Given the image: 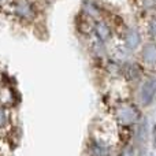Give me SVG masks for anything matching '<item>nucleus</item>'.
I'll return each instance as SVG.
<instances>
[{
	"mask_svg": "<svg viewBox=\"0 0 156 156\" xmlns=\"http://www.w3.org/2000/svg\"><path fill=\"white\" fill-rule=\"evenodd\" d=\"M8 8L11 15L22 23H30L37 18V7L33 0H11Z\"/></svg>",
	"mask_w": 156,
	"mask_h": 156,
	"instance_id": "nucleus-1",
	"label": "nucleus"
},
{
	"mask_svg": "<svg viewBox=\"0 0 156 156\" xmlns=\"http://www.w3.org/2000/svg\"><path fill=\"white\" fill-rule=\"evenodd\" d=\"M140 116L137 107L130 103H123V104H119L115 110V118L123 126L127 125H133Z\"/></svg>",
	"mask_w": 156,
	"mask_h": 156,
	"instance_id": "nucleus-2",
	"label": "nucleus"
},
{
	"mask_svg": "<svg viewBox=\"0 0 156 156\" xmlns=\"http://www.w3.org/2000/svg\"><path fill=\"white\" fill-rule=\"evenodd\" d=\"M156 94V80H148L141 88V101L144 105L151 104Z\"/></svg>",
	"mask_w": 156,
	"mask_h": 156,
	"instance_id": "nucleus-3",
	"label": "nucleus"
},
{
	"mask_svg": "<svg viewBox=\"0 0 156 156\" xmlns=\"http://www.w3.org/2000/svg\"><path fill=\"white\" fill-rule=\"evenodd\" d=\"M141 59L147 65H156V44L149 43L144 45L143 51H141Z\"/></svg>",
	"mask_w": 156,
	"mask_h": 156,
	"instance_id": "nucleus-4",
	"label": "nucleus"
},
{
	"mask_svg": "<svg viewBox=\"0 0 156 156\" xmlns=\"http://www.w3.org/2000/svg\"><path fill=\"white\" fill-rule=\"evenodd\" d=\"M94 33H96L97 38L100 41H107L111 37V29L105 22L103 21H97L94 23Z\"/></svg>",
	"mask_w": 156,
	"mask_h": 156,
	"instance_id": "nucleus-5",
	"label": "nucleus"
},
{
	"mask_svg": "<svg viewBox=\"0 0 156 156\" xmlns=\"http://www.w3.org/2000/svg\"><path fill=\"white\" fill-rule=\"evenodd\" d=\"M14 99H15L14 93L8 86H5V85L0 86V104L8 107V105H11L14 103Z\"/></svg>",
	"mask_w": 156,
	"mask_h": 156,
	"instance_id": "nucleus-6",
	"label": "nucleus"
},
{
	"mask_svg": "<svg viewBox=\"0 0 156 156\" xmlns=\"http://www.w3.org/2000/svg\"><path fill=\"white\" fill-rule=\"evenodd\" d=\"M140 44V33L136 29H129L126 33V45L130 49L137 48V45Z\"/></svg>",
	"mask_w": 156,
	"mask_h": 156,
	"instance_id": "nucleus-7",
	"label": "nucleus"
},
{
	"mask_svg": "<svg viewBox=\"0 0 156 156\" xmlns=\"http://www.w3.org/2000/svg\"><path fill=\"white\" fill-rule=\"evenodd\" d=\"M11 123V115L10 111H8V107L0 104V132L2 130H5Z\"/></svg>",
	"mask_w": 156,
	"mask_h": 156,
	"instance_id": "nucleus-8",
	"label": "nucleus"
},
{
	"mask_svg": "<svg viewBox=\"0 0 156 156\" xmlns=\"http://www.w3.org/2000/svg\"><path fill=\"white\" fill-rule=\"evenodd\" d=\"M90 154L92 156H108L110 152H108V148L99 143H94L93 145L90 147Z\"/></svg>",
	"mask_w": 156,
	"mask_h": 156,
	"instance_id": "nucleus-9",
	"label": "nucleus"
},
{
	"mask_svg": "<svg viewBox=\"0 0 156 156\" xmlns=\"http://www.w3.org/2000/svg\"><path fill=\"white\" fill-rule=\"evenodd\" d=\"M83 10H85V14L88 16H90V18H99L100 15V10L99 7H97L96 4H92V3H86L85 5H83Z\"/></svg>",
	"mask_w": 156,
	"mask_h": 156,
	"instance_id": "nucleus-10",
	"label": "nucleus"
},
{
	"mask_svg": "<svg viewBox=\"0 0 156 156\" xmlns=\"http://www.w3.org/2000/svg\"><path fill=\"white\" fill-rule=\"evenodd\" d=\"M148 32H149V36L152 38H156V16L151 19L149 22V27H148Z\"/></svg>",
	"mask_w": 156,
	"mask_h": 156,
	"instance_id": "nucleus-11",
	"label": "nucleus"
}]
</instances>
